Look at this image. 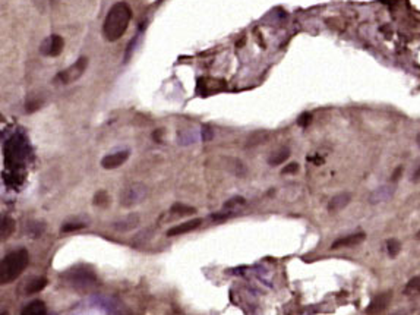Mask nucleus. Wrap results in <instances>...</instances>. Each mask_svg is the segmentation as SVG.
Instances as JSON below:
<instances>
[{
	"label": "nucleus",
	"instance_id": "nucleus-17",
	"mask_svg": "<svg viewBox=\"0 0 420 315\" xmlns=\"http://www.w3.org/2000/svg\"><path fill=\"white\" fill-rule=\"evenodd\" d=\"M47 286V279L46 277H37V279H32L27 286H25V293H37L40 290H43L44 287Z\"/></svg>",
	"mask_w": 420,
	"mask_h": 315
},
{
	"label": "nucleus",
	"instance_id": "nucleus-22",
	"mask_svg": "<svg viewBox=\"0 0 420 315\" xmlns=\"http://www.w3.org/2000/svg\"><path fill=\"white\" fill-rule=\"evenodd\" d=\"M410 181L413 183H420V160L417 162V165L414 166L413 172H411V176H410Z\"/></svg>",
	"mask_w": 420,
	"mask_h": 315
},
{
	"label": "nucleus",
	"instance_id": "nucleus-28",
	"mask_svg": "<svg viewBox=\"0 0 420 315\" xmlns=\"http://www.w3.org/2000/svg\"><path fill=\"white\" fill-rule=\"evenodd\" d=\"M416 238H417V239H420V230L417 232V234H416Z\"/></svg>",
	"mask_w": 420,
	"mask_h": 315
},
{
	"label": "nucleus",
	"instance_id": "nucleus-16",
	"mask_svg": "<svg viewBox=\"0 0 420 315\" xmlns=\"http://www.w3.org/2000/svg\"><path fill=\"white\" fill-rule=\"evenodd\" d=\"M404 295L407 298L420 296V276H416L407 282V284L404 286Z\"/></svg>",
	"mask_w": 420,
	"mask_h": 315
},
{
	"label": "nucleus",
	"instance_id": "nucleus-5",
	"mask_svg": "<svg viewBox=\"0 0 420 315\" xmlns=\"http://www.w3.org/2000/svg\"><path fill=\"white\" fill-rule=\"evenodd\" d=\"M63 47H65V40L60 35L53 34V35H50V37L43 40V43L40 46V51L44 56L56 57V56H59L63 51Z\"/></svg>",
	"mask_w": 420,
	"mask_h": 315
},
{
	"label": "nucleus",
	"instance_id": "nucleus-29",
	"mask_svg": "<svg viewBox=\"0 0 420 315\" xmlns=\"http://www.w3.org/2000/svg\"><path fill=\"white\" fill-rule=\"evenodd\" d=\"M417 144H419V147H420V135L417 136Z\"/></svg>",
	"mask_w": 420,
	"mask_h": 315
},
{
	"label": "nucleus",
	"instance_id": "nucleus-10",
	"mask_svg": "<svg viewBox=\"0 0 420 315\" xmlns=\"http://www.w3.org/2000/svg\"><path fill=\"white\" fill-rule=\"evenodd\" d=\"M366 239V234L363 232H357V233H353V234H349L346 236V238H341V239H337L334 244H332V249H339V248H346V247H356L359 244H362L363 241Z\"/></svg>",
	"mask_w": 420,
	"mask_h": 315
},
{
	"label": "nucleus",
	"instance_id": "nucleus-6",
	"mask_svg": "<svg viewBox=\"0 0 420 315\" xmlns=\"http://www.w3.org/2000/svg\"><path fill=\"white\" fill-rule=\"evenodd\" d=\"M391 299H392V292H384V293H379L378 296H375L369 306L366 308V314H382L388 309L389 303H391Z\"/></svg>",
	"mask_w": 420,
	"mask_h": 315
},
{
	"label": "nucleus",
	"instance_id": "nucleus-7",
	"mask_svg": "<svg viewBox=\"0 0 420 315\" xmlns=\"http://www.w3.org/2000/svg\"><path fill=\"white\" fill-rule=\"evenodd\" d=\"M128 157H129V151H117V152L109 154L101 160V166L107 170L117 169L128 160Z\"/></svg>",
	"mask_w": 420,
	"mask_h": 315
},
{
	"label": "nucleus",
	"instance_id": "nucleus-1",
	"mask_svg": "<svg viewBox=\"0 0 420 315\" xmlns=\"http://www.w3.org/2000/svg\"><path fill=\"white\" fill-rule=\"evenodd\" d=\"M132 19V9L126 2L114 3L106 15L103 34L107 41H117L126 33Z\"/></svg>",
	"mask_w": 420,
	"mask_h": 315
},
{
	"label": "nucleus",
	"instance_id": "nucleus-15",
	"mask_svg": "<svg viewBox=\"0 0 420 315\" xmlns=\"http://www.w3.org/2000/svg\"><path fill=\"white\" fill-rule=\"evenodd\" d=\"M289 157H290V149H289L287 147H281V148H278L275 152H273V154L270 155L268 163H270L271 166H278V165L284 163V162L289 159Z\"/></svg>",
	"mask_w": 420,
	"mask_h": 315
},
{
	"label": "nucleus",
	"instance_id": "nucleus-14",
	"mask_svg": "<svg viewBox=\"0 0 420 315\" xmlns=\"http://www.w3.org/2000/svg\"><path fill=\"white\" fill-rule=\"evenodd\" d=\"M72 277L75 280L76 287H83V286L93 284V282H96V276H93L91 273H88L85 270H78Z\"/></svg>",
	"mask_w": 420,
	"mask_h": 315
},
{
	"label": "nucleus",
	"instance_id": "nucleus-19",
	"mask_svg": "<svg viewBox=\"0 0 420 315\" xmlns=\"http://www.w3.org/2000/svg\"><path fill=\"white\" fill-rule=\"evenodd\" d=\"M401 251V244L397 239H388L387 241V252L391 258H395Z\"/></svg>",
	"mask_w": 420,
	"mask_h": 315
},
{
	"label": "nucleus",
	"instance_id": "nucleus-2",
	"mask_svg": "<svg viewBox=\"0 0 420 315\" xmlns=\"http://www.w3.org/2000/svg\"><path fill=\"white\" fill-rule=\"evenodd\" d=\"M30 263V254L27 249L21 248L16 251H12L9 255H6L2 261V284H8L15 282L28 267Z\"/></svg>",
	"mask_w": 420,
	"mask_h": 315
},
{
	"label": "nucleus",
	"instance_id": "nucleus-3",
	"mask_svg": "<svg viewBox=\"0 0 420 315\" xmlns=\"http://www.w3.org/2000/svg\"><path fill=\"white\" fill-rule=\"evenodd\" d=\"M88 66V59L87 57H79L73 65H70L69 67L63 69L62 72H59V75L56 76V80L63 84V85H67V84H72L75 81H78L79 78L83 75V72H85Z\"/></svg>",
	"mask_w": 420,
	"mask_h": 315
},
{
	"label": "nucleus",
	"instance_id": "nucleus-18",
	"mask_svg": "<svg viewBox=\"0 0 420 315\" xmlns=\"http://www.w3.org/2000/svg\"><path fill=\"white\" fill-rule=\"evenodd\" d=\"M14 230H15V221L11 218V217H5L3 218V221H2V239L5 241V239H8L9 236L14 233Z\"/></svg>",
	"mask_w": 420,
	"mask_h": 315
},
{
	"label": "nucleus",
	"instance_id": "nucleus-20",
	"mask_svg": "<svg viewBox=\"0 0 420 315\" xmlns=\"http://www.w3.org/2000/svg\"><path fill=\"white\" fill-rule=\"evenodd\" d=\"M172 213L178 214V216H192L196 213V210L194 207H188V205H183V204H175L172 207Z\"/></svg>",
	"mask_w": 420,
	"mask_h": 315
},
{
	"label": "nucleus",
	"instance_id": "nucleus-23",
	"mask_svg": "<svg viewBox=\"0 0 420 315\" xmlns=\"http://www.w3.org/2000/svg\"><path fill=\"white\" fill-rule=\"evenodd\" d=\"M310 120H312V115L310 113H303L300 117H299V120H297V123L300 125V126H303V128H306L309 123H310Z\"/></svg>",
	"mask_w": 420,
	"mask_h": 315
},
{
	"label": "nucleus",
	"instance_id": "nucleus-11",
	"mask_svg": "<svg viewBox=\"0 0 420 315\" xmlns=\"http://www.w3.org/2000/svg\"><path fill=\"white\" fill-rule=\"evenodd\" d=\"M201 224H202V218H192V220H188L186 223H182V224H179V226L170 229L169 232H167V236H179V234H183V233L194 232V230H196Z\"/></svg>",
	"mask_w": 420,
	"mask_h": 315
},
{
	"label": "nucleus",
	"instance_id": "nucleus-27",
	"mask_svg": "<svg viewBox=\"0 0 420 315\" xmlns=\"http://www.w3.org/2000/svg\"><path fill=\"white\" fill-rule=\"evenodd\" d=\"M401 173H403V167H397L395 172H394V175H392V178H391V181H392V182H397V179L401 176Z\"/></svg>",
	"mask_w": 420,
	"mask_h": 315
},
{
	"label": "nucleus",
	"instance_id": "nucleus-8",
	"mask_svg": "<svg viewBox=\"0 0 420 315\" xmlns=\"http://www.w3.org/2000/svg\"><path fill=\"white\" fill-rule=\"evenodd\" d=\"M395 192V185L394 183H388V185H384L378 189H375L371 197H369V202L371 204H381V202H385L388 201Z\"/></svg>",
	"mask_w": 420,
	"mask_h": 315
},
{
	"label": "nucleus",
	"instance_id": "nucleus-21",
	"mask_svg": "<svg viewBox=\"0 0 420 315\" xmlns=\"http://www.w3.org/2000/svg\"><path fill=\"white\" fill-rule=\"evenodd\" d=\"M94 204L97 207H107L109 205V195L104 191L97 192V195L94 197Z\"/></svg>",
	"mask_w": 420,
	"mask_h": 315
},
{
	"label": "nucleus",
	"instance_id": "nucleus-9",
	"mask_svg": "<svg viewBox=\"0 0 420 315\" xmlns=\"http://www.w3.org/2000/svg\"><path fill=\"white\" fill-rule=\"evenodd\" d=\"M350 201H352L350 192H341V194L334 195L328 202V211L329 213H339L343 208H346L350 204Z\"/></svg>",
	"mask_w": 420,
	"mask_h": 315
},
{
	"label": "nucleus",
	"instance_id": "nucleus-12",
	"mask_svg": "<svg viewBox=\"0 0 420 315\" xmlns=\"http://www.w3.org/2000/svg\"><path fill=\"white\" fill-rule=\"evenodd\" d=\"M138 224H139V217L136 214H130V216L119 220L113 226L117 232H129V230H133Z\"/></svg>",
	"mask_w": 420,
	"mask_h": 315
},
{
	"label": "nucleus",
	"instance_id": "nucleus-26",
	"mask_svg": "<svg viewBox=\"0 0 420 315\" xmlns=\"http://www.w3.org/2000/svg\"><path fill=\"white\" fill-rule=\"evenodd\" d=\"M236 204H244V199L240 198V197H236V198H233L231 201H228V202L226 204V207H228V205H236Z\"/></svg>",
	"mask_w": 420,
	"mask_h": 315
},
{
	"label": "nucleus",
	"instance_id": "nucleus-13",
	"mask_svg": "<svg viewBox=\"0 0 420 315\" xmlns=\"http://www.w3.org/2000/svg\"><path fill=\"white\" fill-rule=\"evenodd\" d=\"M21 314H24V315H44V314H47V306L43 300L37 299V300H32L28 305H25Z\"/></svg>",
	"mask_w": 420,
	"mask_h": 315
},
{
	"label": "nucleus",
	"instance_id": "nucleus-25",
	"mask_svg": "<svg viewBox=\"0 0 420 315\" xmlns=\"http://www.w3.org/2000/svg\"><path fill=\"white\" fill-rule=\"evenodd\" d=\"M297 169H299L297 163H290L289 166H286V167H284L283 173H296V172H297Z\"/></svg>",
	"mask_w": 420,
	"mask_h": 315
},
{
	"label": "nucleus",
	"instance_id": "nucleus-24",
	"mask_svg": "<svg viewBox=\"0 0 420 315\" xmlns=\"http://www.w3.org/2000/svg\"><path fill=\"white\" fill-rule=\"evenodd\" d=\"M83 227V224H81V223H76V224H65L63 227H62V232H73V230H78V229H82Z\"/></svg>",
	"mask_w": 420,
	"mask_h": 315
},
{
	"label": "nucleus",
	"instance_id": "nucleus-4",
	"mask_svg": "<svg viewBox=\"0 0 420 315\" xmlns=\"http://www.w3.org/2000/svg\"><path fill=\"white\" fill-rule=\"evenodd\" d=\"M148 197V188L144 183H133L120 194V204L123 207H135L144 202Z\"/></svg>",
	"mask_w": 420,
	"mask_h": 315
}]
</instances>
